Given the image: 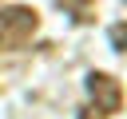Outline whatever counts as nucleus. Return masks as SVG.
I'll use <instances>...</instances> for the list:
<instances>
[{
	"label": "nucleus",
	"mask_w": 127,
	"mask_h": 119,
	"mask_svg": "<svg viewBox=\"0 0 127 119\" xmlns=\"http://www.w3.org/2000/svg\"><path fill=\"white\" fill-rule=\"evenodd\" d=\"M40 28V12L28 8V4H12L0 12V52H16L24 48Z\"/></svg>",
	"instance_id": "1"
},
{
	"label": "nucleus",
	"mask_w": 127,
	"mask_h": 119,
	"mask_svg": "<svg viewBox=\"0 0 127 119\" xmlns=\"http://www.w3.org/2000/svg\"><path fill=\"white\" fill-rule=\"evenodd\" d=\"M87 91H91V99H95V111H103V115H115V111L123 107L119 79L107 75V71H91V75H87Z\"/></svg>",
	"instance_id": "2"
},
{
	"label": "nucleus",
	"mask_w": 127,
	"mask_h": 119,
	"mask_svg": "<svg viewBox=\"0 0 127 119\" xmlns=\"http://www.w3.org/2000/svg\"><path fill=\"white\" fill-rule=\"evenodd\" d=\"M67 8H75V16L79 20H91V0H64Z\"/></svg>",
	"instance_id": "3"
},
{
	"label": "nucleus",
	"mask_w": 127,
	"mask_h": 119,
	"mask_svg": "<svg viewBox=\"0 0 127 119\" xmlns=\"http://www.w3.org/2000/svg\"><path fill=\"white\" fill-rule=\"evenodd\" d=\"M111 44H115L119 52H127V24H115V28H111Z\"/></svg>",
	"instance_id": "4"
},
{
	"label": "nucleus",
	"mask_w": 127,
	"mask_h": 119,
	"mask_svg": "<svg viewBox=\"0 0 127 119\" xmlns=\"http://www.w3.org/2000/svg\"><path fill=\"white\" fill-rule=\"evenodd\" d=\"M79 119H103V115H95V111L87 107V111H79Z\"/></svg>",
	"instance_id": "5"
}]
</instances>
